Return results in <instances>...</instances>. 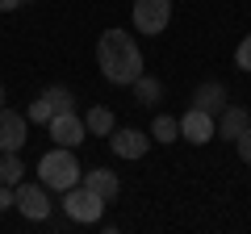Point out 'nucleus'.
Masks as SVG:
<instances>
[{"label":"nucleus","mask_w":251,"mask_h":234,"mask_svg":"<svg viewBox=\"0 0 251 234\" xmlns=\"http://www.w3.org/2000/svg\"><path fill=\"white\" fill-rule=\"evenodd\" d=\"M193 105L218 117V113L226 109V84H218V80H205V84H197V92H193Z\"/></svg>","instance_id":"nucleus-12"},{"label":"nucleus","mask_w":251,"mask_h":234,"mask_svg":"<svg viewBox=\"0 0 251 234\" xmlns=\"http://www.w3.org/2000/svg\"><path fill=\"white\" fill-rule=\"evenodd\" d=\"M46 130H50L54 146H80L84 138H88V126H84V117L75 113V109H67V113H54L50 121H46Z\"/></svg>","instance_id":"nucleus-7"},{"label":"nucleus","mask_w":251,"mask_h":234,"mask_svg":"<svg viewBox=\"0 0 251 234\" xmlns=\"http://www.w3.org/2000/svg\"><path fill=\"white\" fill-rule=\"evenodd\" d=\"M130 88H134V105H143V109H155V105L163 100V84L155 80V75H147V71L138 75Z\"/></svg>","instance_id":"nucleus-13"},{"label":"nucleus","mask_w":251,"mask_h":234,"mask_svg":"<svg viewBox=\"0 0 251 234\" xmlns=\"http://www.w3.org/2000/svg\"><path fill=\"white\" fill-rule=\"evenodd\" d=\"M25 117H29V126H46V121L54 117V109H50V100H46V96H38V100H29Z\"/></svg>","instance_id":"nucleus-18"},{"label":"nucleus","mask_w":251,"mask_h":234,"mask_svg":"<svg viewBox=\"0 0 251 234\" xmlns=\"http://www.w3.org/2000/svg\"><path fill=\"white\" fill-rule=\"evenodd\" d=\"M80 176H84V167L75 159V146H54V151H46L38 159V180L50 192H67L72 184H80Z\"/></svg>","instance_id":"nucleus-2"},{"label":"nucleus","mask_w":251,"mask_h":234,"mask_svg":"<svg viewBox=\"0 0 251 234\" xmlns=\"http://www.w3.org/2000/svg\"><path fill=\"white\" fill-rule=\"evenodd\" d=\"M4 96H9V92H4V80H0V105H4Z\"/></svg>","instance_id":"nucleus-23"},{"label":"nucleus","mask_w":251,"mask_h":234,"mask_svg":"<svg viewBox=\"0 0 251 234\" xmlns=\"http://www.w3.org/2000/svg\"><path fill=\"white\" fill-rule=\"evenodd\" d=\"M234 146H239V159H243V163H247V167H251V126L243 130L239 138H234Z\"/></svg>","instance_id":"nucleus-20"},{"label":"nucleus","mask_w":251,"mask_h":234,"mask_svg":"<svg viewBox=\"0 0 251 234\" xmlns=\"http://www.w3.org/2000/svg\"><path fill=\"white\" fill-rule=\"evenodd\" d=\"M180 138H184V142H193V146H205V142H214V138H218V117L193 105L184 117H180Z\"/></svg>","instance_id":"nucleus-6"},{"label":"nucleus","mask_w":251,"mask_h":234,"mask_svg":"<svg viewBox=\"0 0 251 234\" xmlns=\"http://www.w3.org/2000/svg\"><path fill=\"white\" fill-rule=\"evenodd\" d=\"M109 151L117 155V159H143L147 151H151V134H143V130L134 126H113V134H109Z\"/></svg>","instance_id":"nucleus-9"},{"label":"nucleus","mask_w":251,"mask_h":234,"mask_svg":"<svg viewBox=\"0 0 251 234\" xmlns=\"http://www.w3.org/2000/svg\"><path fill=\"white\" fill-rule=\"evenodd\" d=\"M42 96L50 100V109H54V113H67V109H75V96H72V88H63V84H50V88H46Z\"/></svg>","instance_id":"nucleus-17"},{"label":"nucleus","mask_w":251,"mask_h":234,"mask_svg":"<svg viewBox=\"0 0 251 234\" xmlns=\"http://www.w3.org/2000/svg\"><path fill=\"white\" fill-rule=\"evenodd\" d=\"M80 184H88V188L97 192V197H105V201H117V192H122L117 171H109V167H92V171H84Z\"/></svg>","instance_id":"nucleus-11"},{"label":"nucleus","mask_w":251,"mask_h":234,"mask_svg":"<svg viewBox=\"0 0 251 234\" xmlns=\"http://www.w3.org/2000/svg\"><path fill=\"white\" fill-rule=\"evenodd\" d=\"M25 0H0V13H13V9H21Z\"/></svg>","instance_id":"nucleus-22"},{"label":"nucleus","mask_w":251,"mask_h":234,"mask_svg":"<svg viewBox=\"0 0 251 234\" xmlns=\"http://www.w3.org/2000/svg\"><path fill=\"white\" fill-rule=\"evenodd\" d=\"M247 126H251V113L243 105H226L222 113H218V138H226V142H234Z\"/></svg>","instance_id":"nucleus-10"},{"label":"nucleus","mask_w":251,"mask_h":234,"mask_svg":"<svg viewBox=\"0 0 251 234\" xmlns=\"http://www.w3.org/2000/svg\"><path fill=\"white\" fill-rule=\"evenodd\" d=\"M180 138V117H168V113H159L151 121V142H159V146H168V142H176Z\"/></svg>","instance_id":"nucleus-16"},{"label":"nucleus","mask_w":251,"mask_h":234,"mask_svg":"<svg viewBox=\"0 0 251 234\" xmlns=\"http://www.w3.org/2000/svg\"><path fill=\"white\" fill-rule=\"evenodd\" d=\"M59 197H63V213H67V222H75V226H100L109 201L97 197L88 184H72V188L59 192Z\"/></svg>","instance_id":"nucleus-3"},{"label":"nucleus","mask_w":251,"mask_h":234,"mask_svg":"<svg viewBox=\"0 0 251 234\" xmlns=\"http://www.w3.org/2000/svg\"><path fill=\"white\" fill-rule=\"evenodd\" d=\"M234 67H239V71H251V34L234 46Z\"/></svg>","instance_id":"nucleus-19"},{"label":"nucleus","mask_w":251,"mask_h":234,"mask_svg":"<svg viewBox=\"0 0 251 234\" xmlns=\"http://www.w3.org/2000/svg\"><path fill=\"white\" fill-rule=\"evenodd\" d=\"M84 126H88V134L109 138V134H113V126H117V117H113V109H109V105H92L88 113H84Z\"/></svg>","instance_id":"nucleus-14"},{"label":"nucleus","mask_w":251,"mask_h":234,"mask_svg":"<svg viewBox=\"0 0 251 234\" xmlns=\"http://www.w3.org/2000/svg\"><path fill=\"white\" fill-rule=\"evenodd\" d=\"M25 180V163H21V155L17 151H0V184H17Z\"/></svg>","instance_id":"nucleus-15"},{"label":"nucleus","mask_w":251,"mask_h":234,"mask_svg":"<svg viewBox=\"0 0 251 234\" xmlns=\"http://www.w3.org/2000/svg\"><path fill=\"white\" fill-rule=\"evenodd\" d=\"M130 17H134V29H138V34L159 38L163 29H168V21H172V0H134Z\"/></svg>","instance_id":"nucleus-5"},{"label":"nucleus","mask_w":251,"mask_h":234,"mask_svg":"<svg viewBox=\"0 0 251 234\" xmlns=\"http://www.w3.org/2000/svg\"><path fill=\"white\" fill-rule=\"evenodd\" d=\"M29 142V117L0 105V151H21Z\"/></svg>","instance_id":"nucleus-8"},{"label":"nucleus","mask_w":251,"mask_h":234,"mask_svg":"<svg viewBox=\"0 0 251 234\" xmlns=\"http://www.w3.org/2000/svg\"><path fill=\"white\" fill-rule=\"evenodd\" d=\"M97 67L109 84H134L143 75V50L126 29H105L97 38Z\"/></svg>","instance_id":"nucleus-1"},{"label":"nucleus","mask_w":251,"mask_h":234,"mask_svg":"<svg viewBox=\"0 0 251 234\" xmlns=\"http://www.w3.org/2000/svg\"><path fill=\"white\" fill-rule=\"evenodd\" d=\"M0 209H13V184H0Z\"/></svg>","instance_id":"nucleus-21"},{"label":"nucleus","mask_w":251,"mask_h":234,"mask_svg":"<svg viewBox=\"0 0 251 234\" xmlns=\"http://www.w3.org/2000/svg\"><path fill=\"white\" fill-rule=\"evenodd\" d=\"M13 209H17V213L25 217V222H46V217H50V209H54L50 188H46L42 180H38V184L21 180L17 188H13Z\"/></svg>","instance_id":"nucleus-4"}]
</instances>
